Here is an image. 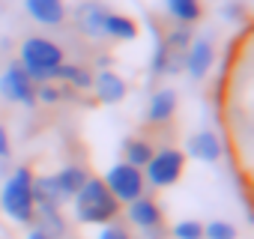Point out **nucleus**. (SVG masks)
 Returning a JSON list of instances; mask_svg holds the SVG:
<instances>
[{"instance_id": "8", "label": "nucleus", "mask_w": 254, "mask_h": 239, "mask_svg": "<svg viewBox=\"0 0 254 239\" xmlns=\"http://www.w3.org/2000/svg\"><path fill=\"white\" fill-rule=\"evenodd\" d=\"M126 218H129V224H135V227L144 230V233L162 230V224H165V212H162L159 200H153V197H147V194L135 197L132 203H126Z\"/></svg>"}, {"instance_id": "12", "label": "nucleus", "mask_w": 254, "mask_h": 239, "mask_svg": "<svg viewBox=\"0 0 254 239\" xmlns=\"http://www.w3.org/2000/svg\"><path fill=\"white\" fill-rule=\"evenodd\" d=\"M177 108H180L177 90H174V87H159V90L150 96V102H147V123H153V126L171 123L174 114H177Z\"/></svg>"}, {"instance_id": "13", "label": "nucleus", "mask_w": 254, "mask_h": 239, "mask_svg": "<svg viewBox=\"0 0 254 239\" xmlns=\"http://www.w3.org/2000/svg\"><path fill=\"white\" fill-rule=\"evenodd\" d=\"M24 12L42 27H60L69 18L66 0H24Z\"/></svg>"}, {"instance_id": "17", "label": "nucleus", "mask_w": 254, "mask_h": 239, "mask_svg": "<svg viewBox=\"0 0 254 239\" xmlns=\"http://www.w3.org/2000/svg\"><path fill=\"white\" fill-rule=\"evenodd\" d=\"M165 9L177 24H186V27H191V24H197L203 18V3L200 0H165Z\"/></svg>"}, {"instance_id": "11", "label": "nucleus", "mask_w": 254, "mask_h": 239, "mask_svg": "<svg viewBox=\"0 0 254 239\" xmlns=\"http://www.w3.org/2000/svg\"><path fill=\"white\" fill-rule=\"evenodd\" d=\"M93 93L102 105H120L126 96H129V84H126L123 75H117L114 69H102L93 75Z\"/></svg>"}, {"instance_id": "23", "label": "nucleus", "mask_w": 254, "mask_h": 239, "mask_svg": "<svg viewBox=\"0 0 254 239\" xmlns=\"http://www.w3.org/2000/svg\"><path fill=\"white\" fill-rule=\"evenodd\" d=\"M174 239H203V224L194 221V218H183L174 224Z\"/></svg>"}, {"instance_id": "7", "label": "nucleus", "mask_w": 254, "mask_h": 239, "mask_svg": "<svg viewBox=\"0 0 254 239\" xmlns=\"http://www.w3.org/2000/svg\"><path fill=\"white\" fill-rule=\"evenodd\" d=\"M212 63H215V45H212V39H206V36H194L191 45H189L186 54H183V69L189 72V78L203 81V78L209 75Z\"/></svg>"}, {"instance_id": "21", "label": "nucleus", "mask_w": 254, "mask_h": 239, "mask_svg": "<svg viewBox=\"0 0 254 239\" xmlns=\"http://www.w3.org/2000/svg\"><path fill=\"white\" fill-rule=\"evenodd\" d=\"M162 39H165V45H168L171 51H177V54H186V48L191 45L194 33H191V27H186V24H174V27L168 30V36H162Z\"/></svg>"}, {"instance_id": "14", "label": "nucleus", "mask_w": 254, "mask_h": 239, "mask_svg": "<svg viewBox=\"0 0 254 239\" xmlns=\"http://www.w3.org/2000/svg\"><path fill=\"white\" fill-rule=\"evenodd\" d=\"M87 177H90V174H87L81 165H66V168H60L57 174H51V182H54L60 200L66 203V200H72V197L81 191V185L87 182Z\"/></svg>"}, {"instance_id": "2", "label": "nucleus", "mask_w": 254, "mask_h": 239, "mask_svg": "<svg viewBox=\"0 0 254 239\" xmlns=\"http://www.w3.org/2000/svg\"><path fill=\"white\" fill-rule=\"evenodd\" d=\"M18 63L33 84H45V81H54L57 69L66 63V51L48 36H27L18 48Z\"/></svg>"}, {"instance_id": "6", "label": "nucleus", "mask_w": 254, "mask_h": 239, "mask_svg": "<svg viewBox=\"0 0 254 239\" xmlns=\"http://www.w3.org/2000/svg\"><path fill=\"white\" fill-rule=\"evenodd\" d=\"M0 96L12 105H21V108H36V84L30 81V75L21 69L18 60L6 63V69L0 72Z\"/></svg>"}, {"instance_id": "28", "label": "nucleus", "mask_w": 254, "mask_h": 239, "mask_svg": "<svg viewBox=\"0 0 254 239\" xmlns=\"http://www.w3.org/2000/svg\"><path fill=\"white\" fill-rule=\"evenodd\" d=\"M27 239H51V236H48L42 227H36V224H33V227H30V233H27Z\"/></svg>"}, {"instance_id": "20", "label": "nucleus", "mask_w": 254, "mask_h": 239, "mask_svg": "<svg viewBox=\"0 0 254 239\" xmlns=\"http://www.w3.org/2000/svg\"><path fill=\"white\" fill-rule=\"evenodd\" d=\"M171 48L165 45V39L156 33V45H153V54H150V72L153 75H168V69H171Z\"/></svg>"}, {"instance_id": "16", "label": "nucleus", "mask_w": 254, "mask_h": 239, "mask_svg": "<svg viewBox=\"0 0 254 239\" xmlns=\"http://www.w3.org/2000/svg\"><path fill=\"white\" fill-rule=\"evenodd\" d=\"M54 81L66 84V87L75 90V93H87V90H93V72H90L87 63H69V60H66V63L57 69Z\"/></svg>"}, {"instance_id": "25", "label": "nucleus", "mask_w": 254, "mask_h": 239, "mask_svg": "<svg viewBox=\"0 0 254 239\" xmlns=\"http://www.w3.org/2000/svg\"><path fill=\"white\" fill-rule=\"evenodd\" d=\"M96 239H132V230H129V224H123L120 218H114V221L99 227Z\"/></svg>"}, {"instance_id": "5", "label": "nucleus", "mask_w": 254, "mask_h": 239, "mask_svg": "<svg viewBox=\"0 0 254 239\" xmlns=\"http://www.w3.org/2000/svg\"><path fill=\"white\" fill-rule=\"evenodd\" d=\"M102 182L108 185V191L126 206V203H132L135 197L147 194V182H144V171L135 168V165H126V162H117L105 171Z\"/></svg>"}, {"instance_id": "29", "label": "nucleus", "mask_w": 254, "mask_h": 239, "mask_svg": "<svg viewBox=\"0 0 254 239\" xmlns=\"http://www.w3.org/2000/svg\"><path fill=\"white\" fill-rule=\"evenodd\" d=\"M96 69H99V72H102V69H111V57H108V54H99V57H96Z\"/></svg>"}, {"instance_id": "26", "label": "nucleus", "mask_w": 254, "mask_h": 239, "mask_svg": "<svg viewBox=\"0 0 254 239\" xmlns=\"http://www.w3.org/2000/svg\"><path fill=\"white\" fill-rule=\"evenodd\" d=\"M221 15H224L227 21H242V18H245V6L233 0V3H224V6H221Z\"/></svg>"}, {"instance_id": "19", "label": "nucleus", "mask_w": 254, "mask_h": 239, "mask_svg": "<svg viewBox=\"0 0 254 239\" xmlns=\"http://www.w3.org/2000/svg\"><path fill=\"white\" fill-rule=\"evenodd\" d=\"M72 96H75V90H69V87H66V84H60V81L36 84V102H42V105H57V102L72 99Z\"/></svg>"}, {"instance_id": "22", "label": "nucleus", "mask_w": 254, "mask_h": 239, "mask_svg": "<svg viewBox=\"0 0 254 239\" xmlns=\"http://www.w3.org/2000/svg\"><path fill=\"white\" fill-rule=\"evenodd\" d=\"M36 227H42L51 239H63V236H66V218H63L60 209H54V212H39V224H36Z\"/></svg>"}, {"instance_id": "9", "label": "nucleus", "mask_w": 254, "mask_h": 239, "mask_svg": "<svg viewBox=\"0 0 254 239\" xmlns=\"http://www.w3.org/2000/svg\"><path fill=\"white\" fill-rule=\"evenodd\" d=\"M221 156H224V144H221V138L212 129H200V132L189 135L186 159H194V162H203V165H215Z\"/></svg>"}, {"instance_id": "3", "label": "nucleus", "mask_w": 254, "mask_h": 239, "mask_svg": "<svg viewBox=\"0 0 254 239\" xmlns=\"http://www.w3.org/2000/svg\"><path fill=\"white\" fill-rule=\"evenodd\" d=\"M33 171L27 165H18L3 188H0V209L15 224H36V203H33Z\"/></svg>"}, {"instance_id": "18", "label": "nucleus", "mask_w": 254, "mask_h": 239, "mask_svg": "<svg viewBox=\"0 0 254 239\" xmlns=\"http://www.w3.org/2000/svg\"><path fill=\"white\" fill-rule=\"evenodd\" d=\"M153 153H156V147L147 138H126L123 141V162L126 165H135L144 171V165L153 159Z\"/></svg>"}, {"instance_id": "27", "label": "nucleus", "mask_w": 254, "mask_h": 239, "mask_svg": "<svg viewBox=\"0 0 254 239\" xmlns=\"http://www.w3.org/2000/svg\"><path fill=\"white\" fill-rule=\"evenodd\" d=\"M9 153H12V141H9V132L0 126V162H6L9 159Z\"/></svg>"}, {"instance_id": "4", "label": "nucleus", "mask_w": 254, "mask_h": 239, "mask_svg": "<svg viewBox=\"0 0 254 239\" xmlns=\"http://www.w3.org/2000/svg\"><path fill=\"white\" fill-rule=\"evenodd\" d=\"M186 153L177 147H162L153 153V159L144 165V182L150 188H171L186 174Z\"/></svg>"}, {"instance_id": "1", "label": "nucleus", "mask_w": 254, "mask_h": 239, "mask_svg": "<svg viewBox=\"0 0 254 239\" xmlns=\"http://www.w3.org/2000/svg\"><path fill=\"white\" fill-rule=\"evenodd\" d=\"M72 209H75V218L81 224L102 227V224L120 218L123 203L108 191V185L102 182V177H87V182L81 185V191L72 197Z\"/></svg>"}, {"instance_id": "10", "label": "nucleus", "mask_w": 254, "mask_h": 239, "mask_svg": "<svg viewBox=\"0 0 254 239\" xmlns=\"http://www.w3.org/2000/svg\"><path fill=\"white\" fill-rule=\"evenodd\" d=\"M111 9L99 0H84L75 9V27L78 33H84L87 39H105V15Z\"/></svg>"}, {"instance_id": "15", "label": "nucleus", "mask_w": 254, "mask_h": 239, "mask_svg": "<svg viewBox=\"0 0 254 239\" xmlns=\"http://www.w3.org/2000/svg\"><path fill=\"white\" fill-rule=\"evenodd\" d=\"M138 36H141V27L132 15H123V12H108L105 15V39L135 42Z\"/></svg>"}, {"instance_id": "24", "label": "nucleus", "mask_w": 254, "mask_h": 239, "mask_svg": "<svg viewBox=\"0 0 254 239\" xmlns=\"http://www.w3.org/2000/svg\"><path fill=\"white\" fill-rule=\"evenodd\" d=\"M203 239H236V227L230 221L215 218V221L203 224Z\"/></svg>"}]
</instances>
